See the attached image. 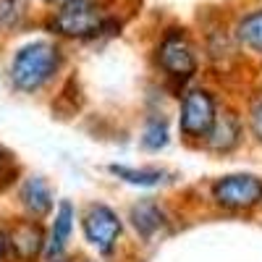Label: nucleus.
<instances>
[{"mask_svg":"<svg viewBox=\"0 0 262 262\" xmlns=\"http://www.w3.org/2000/svg\"><path fill=\"white\" fill-rule=\"evenodd\" d=\"M55 262H63V259H55Z\"/></svg>","mask_w":262,"mask_h":262,"instance_id":"20","label":"nucleus"},{"mask_svg":"<svg viewBox=\"0 0 262 262\" xmlns=\"http://www.w3.org/2000/svg\"><path fill=\"white\" fill-rule=\"evenodd\" d=\"M45 6H53V8H60V6H69V3H76V0H42Z\"/></svg>","mask_w":262,"mask_h":262,"instance_id":"17","label":"nucleus"},{"mask_svg":"<svg viewBox=\"0 0 262 262\" xmlns=\"http://www.w3.org/2000/svg\"><path fill=\"white\" fill-rule=\"evenodd\" d=\"M111 173H116L118 179L134 184V186H158L165 179L163 170H134L126 165H111Z\"/></svg>","mask_w":262,"mask_h":262,"instance_id":"13","label":"nucleus"},{"mask_svg":"<svg viewBox=\"0 0 262 262\" xmlns=\"http://www.w3.org/2000/svg\"><path fill=\"white\" fill-rule=\"evenodd\" d=\"M215 102L205 90H191L181 102V131L186 137H207L215 123Z\"/></svg>","mask_w":262,"mask_h":262,"instance_id":"6","label":"nucleus"},{"mask_svg":"<svg viewBox=\"0 0 262 262\" xmlns=\"http://www.w3.org/2000/svg\"><path fill=\"white\" fill-rule=\"evenodd\" d=\"M158 60L163 66V71L176 76V79H189L196 71L194 48L181 29H170L163 37L160 48H158Z\"/></svg>","mask_w":262,"mask_h":262,"instance_id":"4","label":"nucleus"},{"mask_svg":"<svg viewBox=\"0 0 262 262\" xmlns=\"http://www.w3.org/2000/svg\"><path fill=\"white\" fill-rule=\"evenodd\" d=\"M6 244L11 247V254L21 262H32L42 249H45V233H42L39 223L34 221H21L16 223L8 236H6Z\"/></svg>","mask_w":262,"mask_h":262,"instance_id":"7","label":"nucleus"},{"mask_svg":"<svg viewBox=\"0 0 262 262\" xmlns=\"http://www.w3.org/2000/svg\"><path fill=\"white\" fill-rule=\"evenodd\" d=\"M3 254H6V236L0 233V262H3Z\"/></svg>","mask_w":262,"mask_h":262,"instance_id":"18","label":"nucleus"},{"mask_svg":"<svg viewBox=\"0 0 262 262\" xmlns=\"http://www.w3.org/2000/svg\"><path fill=\"white\" fill-rule=\"evenodd\" d=\"M236 39L252 53H262V8H254L238 18Z\"/></svg>","mask_w":262,"mask_h":262,"instance_id":"11","label":"nucleus"},{"mask_svg":"<svg viewBox=\"0 0 262 262\" xmlns=\"http://www.w3.org/2000/svg\"><path fill=\"white\" fill-rule=\"evenodd\" d=\"M21 0H0V29H11L16 27L24 11H21Z\"/></svg>","mask_w":262,"mask_h":262,"instance_id":"15","label":"nucleus"},{"mask_svg":"<svg viewBox=\"0 0 262 262\" xmlns=\"http://www.w3.org/2000/svg\"><path fill=\"white\" fill-rule=\"evenodd\" d=\"M249 123H252L254 137L262 142V97H257V100L252 102V111H249Z\"/></svg>","mask_w":262,"mask_h":262,"instance_id":"16","label":"nucleus"},{"mask_svg":"<svg viewBox=\"0 0 262 262\" xmlns=\"http://www.w3.org/2000/svg\"><path fill=\"white\" fill-rule=\"evenodd\" d=\"M238 134H242L238 118L233 113H221V116H215V123L207 131V147L215 152H228L236 147Z\"/></svg>","mask_w":262,"mask_h":262,"instance_id":"8","label":"nucleus"},{"mask_svg":"<svg viewBox=\"0 0 262 262\" xmlns=\"http://www.w3.org/2000/svg\"><path fill=\"white\" fill-rule=\"evenodd\" d=\"M131 221H134V228H137L144 238H149L155 231H160V226H163V212H160V207H158L155 202L144 200V202H139V205L131 207Z\"/></svg>","mask_w":262,"mask_h":262,"instance_id":"12","label":"nucleus"},{"mask_svg":"<svg viewBox=\"0 0 262 262\" xmlns=\"http://www.w3.org/2000/svg\"><path fill=\"white\" fill-rule=\"evenodd\" d=\"M3 163H6V152L0 149V168H3Z\"/></svg>","mask_w":262,"mask_h":262,"instance_id":"19","label":"nucleus"},{"mask_svg":"<svg viewBox=\"0 0 262 262\" xmlns=\"http://www.w3.org/2000/svg\"><path fill=\"white\" fill-rule=\"evenodd\" d=\"M48 27L50 32L69 39H95L113 27V18L105 13L97 0H76V3L55 8Z\"/></svg>","mask_w":262,"mask_h":262,"instance_id":"2","label":"nucleus"},{"mask_svg":"<svg viewBox=\"0 0 262 262\" xmlns=\"http://www.w3.org/2000/svg\"><path fill=\"white\" fill-rule=\"evenodd\" d=\"M142 144L147 149H163L168 144V123L163 118H149L142 134Z\"/></svg>","mask_w":262,"mask_h":262,"instance_id":"14","label":"nucleus"},{"mask_svg":"<svg viewBox=\"0 0 262 262\" xmlns=\"http://www.w3.org/2000/svg\"><path fill=\"white\" fill-rule=\"evenodd\" d=\"M21 205H24L34 217H42L53 210V191L45 184V179L32 176V179L24 181V186H21Z\"/></svg>","mask_w":262,"mask_h":262,"instance_id":"9","label":"nucleus"},{"mask_svg":"<svg viewBox=\"0 0 262 262\" xmlns=\"http://www.w3.org/2000/svg\"><path fill=\"white\" fill-rule=\"evenodd\" d=\"M60 66V50L53 42H29L11 60V81L21 92H34L48 84Z\"/></svg>","mask_w":262,"mask_h":262,"instance_id":"1","label":"nucleus"},{"mask_svg":"<svg viewBox=\"0 0 262 262\" xmlns=\"http://www.w3.org/2000/svg\"><path fill=\"white\" fill-rule=\"evenodd\" d=\"M71 231H74V205H71V202H60V207H58V212H55L50 244H48V257H50V259L60 257V252L66 249V244H69Z\"/></svg>","mask_w":262,"mask_h":262,"instance_id":"10","label":"nucleus"},{"mask_svg":"<svg viewBox=\"0 0 262 262\" xmlns=\"http://www.w3.org/2000/svg\"><path fill=\"white\" fill-rule=\"evenodd\" d=\"M84 236L97 252L111 254L116 242H118V236H121L118 215L105 205H92L84 215Z\"/></svg>","mask_w":262,"mask_h":262,"instance_id":"5","label":"nucleus"},{"mask_svg":"<svg viewBox=\"0 0 262 262\" xmlns=\"http://www.w3.org/2000/svg\"><path fill=\"white\" fill-rule=\"evenodd\" d=\"M212 196L226 210H249L262 200V179L252 176V173L226 176L221 181H215Z\"/></svg>","mask_w":262,"mask_h":262,"instance_id":"3","label":"nucleus"}]
</instances>
